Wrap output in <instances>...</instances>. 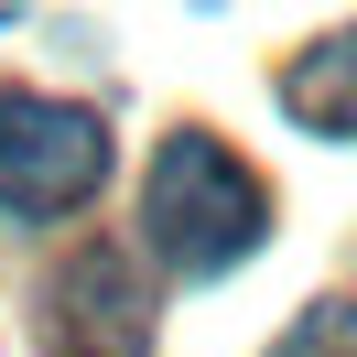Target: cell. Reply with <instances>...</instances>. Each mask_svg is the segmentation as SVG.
Listing matches in <instances>:
<instances>
[{"instance_id":"1","label":"cell","mask_w":357,"mask_h":357,"mask_svg":"<svg viewBox=\"0 0 357 357\" xmlns=\"http://www.w3.org/2000/svg\"><path fill=\"white\" fill-rule=\"evenodd\" d=\"M141 238L184 271V282H217L249 249L271 238V184L227 152L217 130H174L152 152V184H141Z\"/></svg>"},{"instance_id":"2","label":"cell","mask_w":357,"mask_h":357,"mask_svg":"<svg viewBox=\"0 0 357 357\" xmlns=\"http://www.w3.org/2000/svg\"><path fill=\"white\" fill-rule=\"evenodd\" d=\"M98 184H109V130H98V109L0 87V206H11V217H66Z\"/></svg>"},{"instance_id":"3","label":"cell","mask_w":357,"mask_h":357,"mask_svg":"<svg viewBox=\"0 0 357 357\" xmlns=\"http://www.w3.org/2000/svg\"><path fill=\"white\" fill-rule=\"evenodd\" d=\"M44 357H152V292H141L130 249L87 238L54 260L44 282Z\"/></svg>"},{"instance_id":"4","label":"cell","mask_w":357,"mask_h":357,"mask_svg":"<svg viewBox=\"0 0 357 357\" xmlns=\"http://www.w3.org/2000/svg\"><path fill=\"white\" fill-rule=\"evenodd\" d=\"M282 109L303 130H325V141H357V22L325 33V44H303L282 66Z\"/></svg>"},{"instance_id":"5","label":"cell","mask_w":357,"mask_h":357,"mask_svg":"<svg viewBox=\"0 0 357 357\" xmlns=\"http://www.w3.org/2000/svg\"><path fill=\"white\" fill-rule=\"evenodd\" d=\"M271 357H357V303H314L271 335Z\"/></svg>"}]
</instances>
